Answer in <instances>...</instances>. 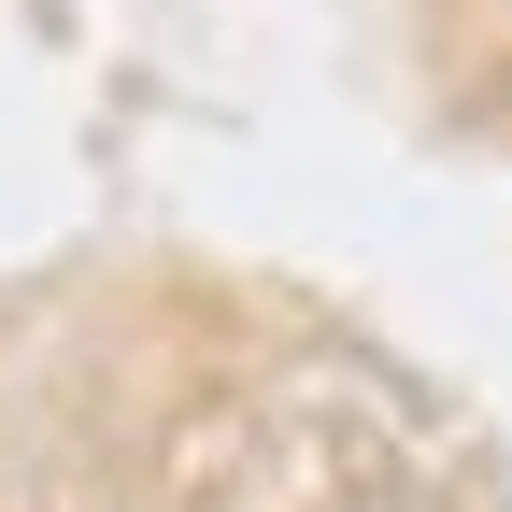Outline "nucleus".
Returning <instances> with one entry per match:
<instances>
[]
</instances>
